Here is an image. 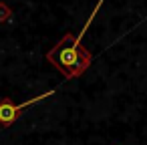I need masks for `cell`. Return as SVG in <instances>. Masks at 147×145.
I'll return each mask as SVG.
<instances>
[{"mask_svg": "<svg viewBox=\"0 0 147 145\" xmlns=\"http://www.w3.org/2000/svg\"><path fill=\"white\" fill-rule=\"evenodd\" d=\"M101 4H103V0H99L97 2V6H95V10L91 12V16H89V20L85 22V26H83V30L71 40V38H65L63 42H59L49 55H47V59L63 73V75H67V77H77L81 71H85V67H87V61H83L81 59V53H79V47H81V42H83V36H85V32H87V28L91 26V22H93V18L99 14V10H101Z\"/></svg>", "mask_w": 147, "mask_h": 145, "instance_id": "cell-1", "label": "cell"}, {"mask_svg": "<svg viewBox=\"0 0 147 145\" xmlns=\"http://www.w3.org/2000/svg\"><path fill=\"white\" fill-rule=\"evenodd\" d=\"M47 97H53V91H47V93H42V95H38V97H34V99H30V101H24V103H20V105H14V103L8 101V99L2 101V103H0V123H2V125H12V123L16 121V117L20 115L22 109H26V107L38 103V101H42V99H47Z\"/></svg>", "mask_w": 147, "mask_h": 145, "instance_id": "cell-2", "label": "cell"}]
</instances>
